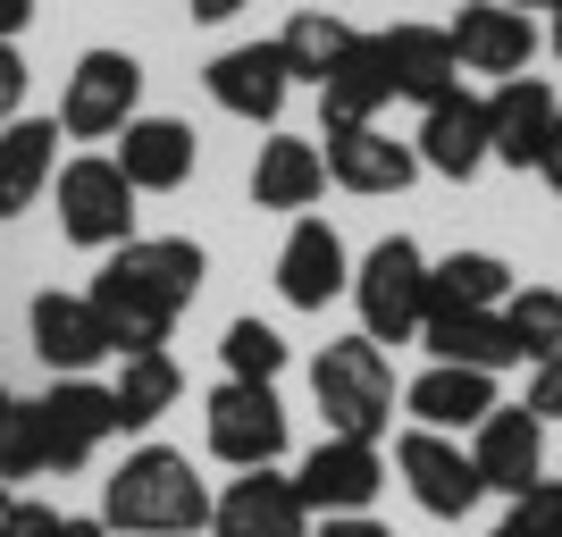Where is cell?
Returning a JSON list of instances; mask_svg holds the SVG:
<instances>
[{
    "label": "cell",
    "mask_w": 562,
    "mask_h": 537,
    "mask_svg": "<svg viewBox=\"0 0 562 537\" xmlns=\"http://www.w3.org/2000/svg\"><path fill=\"white\" fill-rule=\"evenodd\" d=\"M395 479L412 488V504H420L428 521H470V513H479V495H487V479H479V462H470V445L437 437V428H403V437H395Z\"/></svg>",
    "instance_id": "obj_8"
},
{
    "label": "cell",
    "mask_w": 562,
    "mask_h": 537,
    "mask_svg": "<svg viewBox=\"0 0 562 537\" xmlns=\"http://www.w3.org/2000/svg\"><path fill=\"white\" fill-rule=\"evenodd\" d=\"M513 294V269L495 253H446L428 260V311H495Z\"/></svg>",
    "instance_id": "obj_29"
},
{
    "label": "cell",
    "mask_w": 562,
    "mask_h": 537,
    "mask_svg": "<svg viewBox=\"0 0 562 537\" xmlns=\"http://www.w3.org/2000/svg\"><path fill=\"white\" fill-rule=\"evenodd\" d=\"M0 479L18 488V479H50V454H43V421H34V395L9 403V421H0Z\"/></svg>",
    "instance_id": "obj_32"
},
{
    "label": "cell",
    "mask_w": 562,
    "mask_h": 537,
    "mask_svg": "<svg viewBox=\"0 0 562 537\" xmlns=\"http://www.w3.org/2000/svg\"><path fill=\"white\" fill-rule=\"evenodd\" d=\"M202 85H211V101H218L227 118H244V126H269V135H278L285 93H294V76H285L278 43H235V51H218L211 68H202Z\"/></svg>",
    "instance_id": "obj_14"
},
{
    "label": "cell",
    "mask_w": 562,
    "mask_h": 537,
    "mask_svg": "<svg viewBox=\"0 0 562 537\" xmlns=\"http://www.w3.org/2000/svg\"><path fill=\"white\" fill-rule=\"evenodd\" d=\"M25 85H34V76H25V51L0 43V126H9V118H25Z\"/></svg>",
    "instance_id": "obj_35"
},
{
    "label": "cell",
    "mask_w": 562,
    "mask_h": 537,
    "mask_svg": "<svg viewBox=\"0 0 562 537\" xmlns=\"http://www.w3.org/2000/svg\"><path fill=\"white\" fill-rule=\"evenodd\" d=\"M319 152H328V186L361 193V202H386V193H403L412 177H420V152H412V143H395L386 126H345V135H319Z\"/></svg>",
    "instance_id": "obj_18"
},
{
    "label": "cell",
    "mask_w": 562,
    "mask_h": 537,
    "mask_svg": "<svg viewBox=\"0 0 562 537\" xmlns=\"http://www.w3.org/2000/svg\"><path fill=\"white\" fill-rule=\"evenodd\" d=\"M43 537H110V529H101V513H59Z\"/></svg>",
    "instance_id": "obj_40"
},
{
    "label": "cell",
    "mask_w": 562,
    "mask_h": 537,
    "mask_svg": "<svg viewBox=\"0 0 562 537\" xmlns=\"http://www.w3.org/2000/svg\"><path fill=\"white\" fill-rule=\"evenodd\" d=\"M202 278H211V253L193 235H135V244L101 253L85 303L110 327V353H151L177 336V320L193 311Z\"/></svg>",
    "instance_id": "obj_1"
},
{
    "label": "cell",
    "mask_w": 562,
    "mask_h": 537,
    "mask_svg": "<svg viewBox=\"0 0 562 537\" xmlns=\"http://www.w3.org/2000/svg\"><path fill=\"white\" fill-rule=\"evenodd\" d=\"M34 421H43V454H50V479H68L117 437V403L101 378H50L34 395Z\"/></svg>",
    "instance_id": "obj_9"
},
{
    "label": "cell",
    "mask_w": 562,
    "mask_h": 537,
    "mask_svg": "<svg viewBox=\"0 0 562 537\" xmlns=\"http://www.w3.org/2000/svg\"><path fill=\"white\" fill-rule=\"evenodd\" d=\"M202 445H211V462H227V470H278L285 462V403H278V387L218 378L211 403H202Z\"/></svg>",
    "instance_id": "obj_7"
},
{
    "label": "cell",
    "mask_w": 562,
    "mask_h": 537,
    "mask_svg": "<svg viewBox=\"0 0 562 537\" xmlns=\"http://www.w3.org/2000/svg\"><path fill=\"white\" fill-rule=\"evenodd\" d=\"M186 9H193V25H227V18H244L252 0H186Z\"/></svg>",
    "instance_id": "obj_39"
},
{
    "label": "cell",
    "mask_w": 562,
    "mask_h": 537,
    "mask_svg": "<svg viewBox=\"0 0 562 537\" xmlns=\"http://www.w3.org/2000/svg\"><path fill=\"white\" fill-rule=\"evenodd\" d=\"M319 193H328V152H319L311 135H269L252 152V202H260V211L303 219Z\"/></svg>",
    "instance_id": "obj_23"
},
{
    "label": "cell",
    "mask_w": 562,
    "mask_h": 537,
    "mask_svg": "<svg viewBox=\"0 0 562 537\" xmlns=\"http://www.w3.org/2000/svg\"><path fill=\"white\" fill-rule=\"evenodd\" d=\"M311 395L328 412V437L378 445L395 428V361H386V345H370L361 327H352V336H328L319 361H311Z\"/></svg>",
    "instance_id": "obj_3"
},
{
    "label": "cell",
    "mask_w": 562,
    "mask_h": 537,
    "mask_svg": "<svg viewBox=\"0 0 562 537\" xmlns=\"http://www.w3.org/2000/svg\"><path fill=\"white\" fill-rule=\"evenodd\" d=\"M495 370H462V361H428L412 387H403V421L412 428H437V437H462L495 412Z\"/></svg>",
    "instance_id": "obj_19"
},
{
    "label": "cell",
    "mask_w": 562,
    "mask_h": 537,
    "mask_svg": "<svg viewBox=\"0 0 562 537\" xmlns=\"http://www.w3.org/2000/svg\"><path fill=\"white\" fill-rule=\"evenodd\" d=\"M395 101V76H386V51L378 34H352V51L328 68L319 85V135H345V126H378V110Z\"/></svg>",
    "instance_id": "obj_22"
},
{
    "label": "cell",
    "mask_w": 562,
    "mask_h": 537,
    "mask_svg": "<svg viewBox=\"0 0 562 537\" xmlns=\"http://www.w3.org/2000/svg\"><path fill=\"white\" fill-rule=\"evenodd\" d=\"M101 529L110 537H193V529H211V479L177 445H126V462L101 479Z\"/></svg>",
    "instance_id": "obj_2"
},
{
    "label": "cell",
    "mask_w": 562,
    "mask_h": 537,
    "mask_svg": "<svg viewBox=\"0 0 562 537\" xmlns=\"http://www.w3.org/2000/svg\"><path fill=\"white\" fill-rule=\"evenodd\" d=\"M504 9H520V18H538V9H562V0H504Z\"/></svg>",
    "instance_id": "obj_42"
},
{
    "label": "cell",
    "mask_w": 562,
    "mask_h": 537,
    "mask_svg": "<svg viewBox=\"0 0 562 537\" xmlns=\"http://www.w3.org/2000/svg\"><path fill=\"white\" fill-rule=\"evenodd\" d=\"M50 521H59V513H50L43 495H18V504H9V521H0V537H43Z\"/></svg>",
    "instance_id": "obj_36"
},
{
    "label": "cell",
    "mask_w": 562,
    "mask_h": 537,
    "mask_svg": "<svg viewBox=\"0 0 562 537\" xmlns=\"http://www.w3.org/2000/svg\"><path fill=\"white\" fill-rule=\"evenodd\" d=\"M59 177V118H9L0 126V219L34 211Z\"/></svg>",
    "instance_id": "obj_26"
},
{
    "label": "cell",
    "mask_w": 562,
    "mask_h": 537,
    "mask_svg": "<svg viewBox=\"0 0 562 537\" xmlns=\"http://www.w3.org/2000/svg\"><path fill=\"white\" fill-rule=\"evenodd\" d=\"M487 537H562V479H538L529 495H513Z\"/></svg>",
    "instance_id": "obj_33"
},
{
    "label": "cell",
    "mask_w": 562,
    "mask_h": 537,
    "mask_svg": "<svg viewBox=\"0 0 562 537\" xmlns=\"http://www.w3.org/2000/svg\"><path fill=\"white\" fill-rule=\"evenodd\" d=\"M110 160H117V177L135 193H177V186H193V168H202V143H193V126L186 118H126V135L110 143Z\"/></svg>",
    "instance_id": "obj_16"
},
{
    "label": "cell",
    "mask_w": 562,
    "mask_h": 537,
    "mask_svg": "<svg viewBox=\"0 0 562 537\" xmlns=\"http://www.w3.org/2000/svg\"><path fill=\"white\" fill-rule=\"evenodd\" d=\"M378 51H386V76H395V101H446L453 85H462V59H453V34L446 25H386L378 34Z\"/></svg>",
    "instance_id": "obj_24"
},
{
    "label": "cell",
    "mask_w": 562,
    "mask_h": 537,
    "mask_svg": "<svg viewBox=\"0 0 562 537\" xmlns=\"http://www.w3.org/2000/svg\"><path fill=\"white\" fill-rule=\"evenodd\" d=\"M412 152H420V168H437V177L470 186V177L487 168V101L462 93V85H453L446 101H428V110H420V135H412Z\"/></svg>",
    "instance_id": "obj_20"
},
{
    "label": "cell",
    "mask_w": 562,
    "mask_h": 537,
    "mask_svg": "<svg viewBox=\"0 0 562 537\" xmlns=\"http://www.w3.org/2000/svg\"><path fill=\"white\" fill-rule=\"evenodd\" d=\"M269 43H278V59H285L294 85H328V68L352 51V25L336 18V9H294L285 34H269Z\"/></svg>",
    "instance_id": "obj_28"
},
{
    "label": "cell",
    "mask_w": 562,
    "mask_h": 537,
    "mask_svg": "<svg viewBox=\"0 0 562 537\" xmlns=\"http://www.w3.org/2000/svg\"><path fill=\"white\" fill-rule=\"evenodd\" d=\"M352 311H361V336L370 345H420L428 320V253L412 235H378L370 253L352 260Z\"/></svg>",
    "instance_id": "obj_4"
},
{
    "label": "cell",
    "mask_w": 562,
    "mask_h": 537,
    "mask_svg": "<svg viewBox=\"0 0 562 537\" xmlns=\"http://www.w3.org/2000/svg\"><path fill=\"white\" fill-rule=\"evenodd\" d=\"M9 403H18V395H9V387H0V421H9Z\"/></svg>",
    "instance_id": "obj_45"
},
{
    "label": "cell",
    "mask_w": 562,
    "mask_h": 537,
    "mask_svg": "<svg viewBox=\"0 0 562 537\" xmlns=\"http://www.w3.org/2000/svg\"><path fill=\"white\" fill-rule=\"evenodd\" d=\"M294 488H303L311 521H328V513H370L378 488H386V454L361 437H319L294 462Z\"/></svg>",
    "instance_id": "obj_12"
},
{
    "label": "cell",
    "mask_w": 562,
    "mask_h": 537,
    "mask_svg": "<svg viewBox=\"0 0 562 537\" xmlns=\"http://www.w3.org/2000/svg\"><path fill=\"white\" fill-rule=\"evenodd\" d=\"M25 25H34V0H0V43H18Z\"/></svg>",
    "instance_id": "obj_41"
},
{
    "label": "cell",
    "mask_w": 562,
    "mask_h": 537,
    "mask_svg": "<svg viewBox=\"0 0 562 537\" xmlns=\"http://www.w3.org/2000/svg\"><path fill=\"white\" fill-rule=\"evenodd\" d=\"M420 345H428V361H462V370H513L520 361L513 336H504V303L495 311H428Z\"/></svg>",
    "instance_id": "obj_27"
},
{
    "label": "cell",
    "mask_w": 562,
    "mask_h": 537,
    "mask_svg": "<svg viewBox=\"0 0 562 537\" xmlns=\"http://www.w3.org/2000/svg\"><path fill=\"white\" fill-rule=\"evenodd\" d=\"M211 537H311V504L294 470H235L211 495Z\"/></svg>",
    "instance_id": "obj_11"
},
{
    "label": "cell",
    "mask_w": 562,
    "mask_h": 537,
    "mask_svg": "<svg viewBox=\"0 0 562 537\" xmlns=\"http://www.w3.org/2000/svg\"><path fill=\"white\" fill-rule=\"evenodd\" d=\"M25 345H34V361H43L50 378H93L101 361H117L101 311L85 303V294H59V286L25 303Z\"/></svg>",
    "instance_id": "obj_10"
},
{
    "label": "cell",
    "mask_w": 562,
    "mask_h": 537,
    "mask_svg": "<svg viewBox=\"0 0 562 537\" xmlns=\"http://www.w3.org/2000/svg\"><path fill=\"white\" fill-rule=\"evenodd\" d=\"M9 504H18V488H9V479H0V521H9Z\"/></svg>",
    "instance_id": "obj_43"
},
{
    "label": "cell",
    "mask_w": 562,
    "mask_h": 537,
    "mask_svg": "<svg viewBox=\"0 0 562 537\" xmlns=\"http://www.w3.org/2000/svg\"><path fill=\"white\" fill-rule=\"evenodd\" d=\"M126 118H143V59L135 51H85L59 85V135L68 143H117Z\"/></svg>",
    "instance_id": "obj_6"
},
{
    "label": "cell",
    "mask_w": 562,
    "mask_h": 537,
    "mask_svg": "<svg viewBox=\"0 0 562 537\" xmlns=\"http://www.w3.org/2000/svg\"><path fill=\"white\" fill-rule=\"evenodd\" d=\"M470 462H479V479H487V495H529L546 479V421L529 412V403H495L487 421L470 428Z\"/></svg>",
    "instance_id": "obj_13"
},
{
    "label": "cell",
    "mask_w": 562,
    "mask_h": 537,
    "mask_svg": "<svg viewBox=\"0 0 562 537\" xmlns=\"http://www.w3.org/2000/svg\"><path fill=\"white\" fill-rule=\"evenodd\" d=\"M504 336H513V353L538 370L546 353L562 345V294L554 286H513V294H504Z\"/></svg>",
    "instance_id": "obj_31"
},
{
    "label": "cell",
    "mask_w": 562,
    "mask_h": 537,
    "mask_svg": "<svg viewBox=\"0 0 562 537\" xmlns=\"http://www.w3.org/2000/svg\"><path fill=\"white\" fill-rule=\"evenodd\" d=\"M218 361H227V378H244V387H278L285 361H294V345H285L269 320H227V336H218Z\"/></svg>",
    "instance_id": "obj_30"
},
{
    "label": "cell",
    "mask_w": 562,
    "mask_h": 537,
    "mask_svg": "<svg viewBox=\"0 0 562 537\" xmlns=\"http://www.w3.org/2000/svg\"><path fill=\"white\" fill-rule=\"evenodd\" d=\"M453 34V59H462L470 76H529V59H538V18H520V9H504V0H462V18L446 25Z\"/></svg>",
    "instance_id": "obj_17"
},
{
    "label": "cell",
    "mask_w": 562,
    "mask_h": 537,
    "mask_svg": "<svg viewBox=\"0 0 562 537\" xmlns=\"http://www.w3.org/2000/svg\"><path fill=\"white\" fill-rule=\"evenodd\" d=\"M50 202H59V235H68L76 253H117V244H135V202L143 193L117 177L110 152H76V160H59V177H50Z\"/></svg>",
    "instance_id": "obj_5"
},
{
    "label": "cell",
    "mask_w": 562,
    "mask_h": 537,
    "mask_svg": "<svg viewBox=\"0 0 562 537\" xmlns=\"http://www.w3.org/2000/svg\"><path fill=\"white\" fill-rule=\"evenodd\" d=\"M546 43H554V59H562V9H554V34H546Z\"/></svg>",
    "instance_id": "obj_44"
},
{
    "label": "cell",
    "mask_w": 562,
    "mask_h": 537,
    "mask_svg": "<svg viewBox=\"0 0 562 537\" xmlns=\"http://www.w3.org/2000/svg\"><path fill=\"white\" fill-rule=\"evenodd\" d=\"M487 101V160H504V168H538V152H546V126H554V85L546 76H504L495 93H479Z\"/></svg>",
    "instance_id": "obj_21"
},
{
    "label": "cell",
    "mask_w": 562,
    "mask_h": 537,
    "mask_svg": "<svg viewBox=\"0 0 562 537\" xmlns=\"http://www.w3.org/2000/svg\"><path fill=\"white\" fill-rule=\"evenodd\" d=\"M529 412H538V421H562V345L529 370Z\"/></svg>",
    "instance_id": "obj_34"
},
{
    "label": "cell",
    "mask_w": 562,
    "mask_h": 537,
    "mask_svg": "<svg viewBox=\"0 0 562 537\" xmlns=\"http://www.w3.org/2000/svg\"><path fill=\"white\" fill-rule=\"evenodd\" d=\"M311 537H395V529L370 513H328V521H311Z\"/></svg>",
    "instance_id": "obj_37"
},
{
    "label": "cell",
    "mask_w": 562,
    "mask_h": 537,
    "mask_svg": "<svg viewBox=\"0 0 562 537\" xmlns=\"http://www.w3.org/2000/svg\"><path fill=\"white\" fill-rule=\"evenodd\" d=\"M186 395V370H177V353L151 345V353H117L110 370V403H117V437H143V428H160Z\"/></svg>",
    "instance_id": "obj_25"
},
{
    "label": "cell",
    "mask_w": 562,
    "mask_h": 537,
    "mask_svg": "<svg viewBox=\"0 0 562 537\" xmlns=\"http://www.w3.org/2000/svg\"><path fill=\"white\" fill-rule=\"evenodd\" d=\"M538 177L562 193V110H554V126H546V152H538Z\"/></svg>",
    "instance_id": "obj_38"
},
{
    "label": "cell",
    "mask_w": 562,
    "mask_h": 537,
    "mask_svg": "<svg viewBox=\"0 0 562 537\" xmlns=\"http://www.w3.org/2000/svg\"><path fill=\"white\" fill-rule=\"evenodd\" d=\"M345 286H352L345 235H336L328 219L303 211L294 227H285V244H278V294H285V311H328Z\"/></svg>",
    "instance_id": "obj_15"
}]
</instances>
